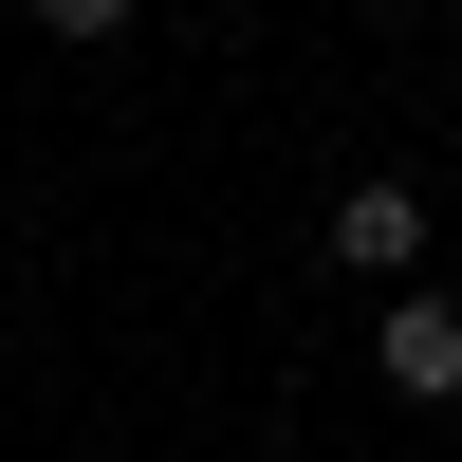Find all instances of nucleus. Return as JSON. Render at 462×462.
Returning <instances> with one entry per match:
<instances>
[{
	"label": "nucleus",
	"instance_id": "nucleus-1",
	"mask_svg": "<svg viewBox=\"0 0 462 462\" xmlns=\"http://www.w3.org/2000/svg\"><path fill=\"white\" fill-rule=\"evenodd\" d=\"M389 389L407 407H462V296H389Z\"/></svg>",
	"mask_w": 462,
	"mask_h": 462
},
{
	"label": "nucleus",
	"instance_id": "nucleus-2",
	"mask_svg": "<svg viewBox=\"0 0 462 462\" xmlns=\"http://www.w3.org/2000/svg\"><path fill=\"white\" fill-rule=\"evenodd\" d=\"M333 259L407 296V259H426V204H407V185H352V204H333Z\"/></svg>",
	"mask_w": 462,
	"mask_h": 462
},
{
	"label": "nucleus",
	"instance_id": "nucleus-3",
	"mask_svg": "<svg viewBox=\"0 0 462 462\" xmlns=\"http://www.w3.org/2000/svg\"><path fill=\"white\" fill-rule=\"evenodd\" d=\"M37 19H56V37H130L148 0H37Z\"/></svg>",
	"mask_w": 462,
	"mask_h": 462
}]
</instances>
